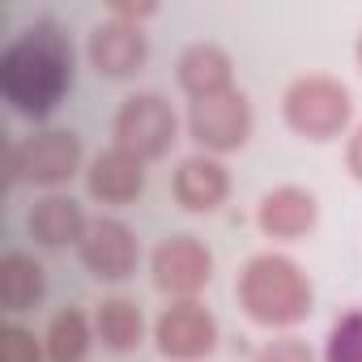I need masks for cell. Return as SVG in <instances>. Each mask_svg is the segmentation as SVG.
<instances>
[{
  "label": "cell",
  "mask_w": 362,
  "mask_h": 362,
  "mask_svg": "<svg viewBox=\"0 0 362 362\" xmlns=\"http://www.w3.org/2000/svg\"><path fill=\"white\" fill-rule=\"evenodd\" d=\"M0 362H47L43 337H35L22 324H5L0 328Z\"/></svg>",
  "instance_id": "20"
},
{
  "label": "cell",
  "mask_w": 362,
  "mask_h": 362,
  "mask_svg": "<svg viewBox=\"0 0 362 362\" xmlns=\"http://www.w3.org/2000/svg\"><path fill=\"white\" fill-rule=\"evenodd\" d=\"M153 345L166 362H205L218 349V315L201 298H170L153 320Z\"/></svg>",
  "instance_id": "6"
},
{
  "label": "cell",
  "mask_w": 362,
  "mask_h": 362,
  "mask_svg": "<svg viewBox=\"0 0 362 362\" xmlns=\"http://www.w3.org/2000/svg\"><path fill=\"white\" fill-rule=\"evenodd\" d=\"M77 81V52L56 18H35L0 52V94L22 119H47Z\"/></svg>",
  "instance_id": "1"
},
{
  "label": "cell",
  "mask_w": 362,
  "mask_h": 362,
  "mask_svg": "<svg viewBox=\"0 0 362 362\" xmlns=\"http://www.w3.org/2000/svg\"><path fill=\"white\" fill-rule=\"evenodd\" d=\"M235 303L239 311L269 332L298 328L315 307V286L307 269L286 252H256L239 277H235Z\"/></svg>",
  "instance_id": "2"
},
{
  "label": "cell",
  "mask_w": 362,
  "mask_h": 362,
  "mask_svg": "<svg viewBox=\"0 0 362 362\" xmlns=\"http://www.w3.org/2000/svg\"><path fill=\"white\" fill-rule=\"evenodd\" d=\"M86 60H90V69H94L98 77H107V81H128V77H136V73L145 69V60H149V35H145V26L107 13V22H98V26L90 30Z\"/></svg>",
  "instance_id": "9"
},
{
  "label": "cell",
  "mask_w": 362,
  "mask_h": 362,
  "mask_svg": "<svg viewBox=\"0 0 362 362\" xmlns=\"http://www.w3.org/2000/svg\"><path fill=\"white\" fill-rule=\"evenodd\" d=\"M281 119L294 136L311 145H328L349 136L354 124V94L332 73H303L281 94Z\"/></svg>",
  "instance_id": "3"
},
{
  "label": "cell",
  "mask_w": 362,
  "mask_h": 362,
  "mask_svg": "<svg viewBox=\"0 0 362 362\" xmlns=\"http://www.w3.org/2000/svg\"><path fill=\"white\" fill-rule=\"evenodd\" d=\"M345 170L362 184V124H354L345 136Z\"/></svg>",
  "instance_id": "22"
},
{
  "label": "cell",
  "mask_w": 362,
  "mask_h": 362,
  "mask_svg": "<svg viewBox=\"0 0 362 362\" xmlns=\"http://www.w3.org/2000/svg\"><path fill=\"white\" fill-rule=\"evenodd\" d=\"M324 362H362V307L332 320L324 337Z\"/></svg>",
  "instance_id": "19"
},
{
  "label": "cell",
  "mask_w": 362,
  "mask_h": 362,
  "mask_svg": "<svg viewBox=\"0 0 362 362\" xmlns=\"http://www.w3.org/2000/svg\"><path fill=\"white\" fill-rule=\"evenodd\" d=\"M170 197L175 205L184 209V214H218L226 201H230V170L222 158L214 153H188V158H179L175 175H170Z\"/></svg>",
  "instance_id": "12"
},
{
  "label": "cell",
  "mask_w": 362,
  "mask_h": 362,
  "mask_svg": "<svg viewBox=\"0 0 362 362\" xmlns=\"http://www.w3.org/2000/svg\"><path fill=\"white\" fill-rule=\"evenodd\" d=\"M9 175L13 184L56 192L73 175H86V145L73 128H39L30 136L9 141Z\"/></svg>",
  "instance_id": "4"
},
{
  "label": "cell",
  "mask_w": 362,
  "mask_h": 362,
  "mask_svg": "<svg viewBox=\"0 0 362 362\" xmlns=\"http://www.w3.org/2000/svg\"><path fill=\"white\" fill-rule=\"evenodd\" d=\"M47 294V269L39 264V256L13 247L0 260V307L9 315H22V311H35Z\"/></svg>",
  "instance_id": "17"
},
{
  "label": "cell",
  "mask_w": 362,
  "mask_h": 362,
  "mask_svg": "<svg viewBox=\"0 0 362 362\" xmlns=\"http://www.w3.org/2000/svg\"><path fill=\"white\" fill-rule=\"evenodd\" d=\"M149 332H153V328L145 324L141 303L128 298V294H111V298H103L98 311H94V337H98V345L111 349V354H136Z\"/></svg>",
  "instance_id": "16"
},
{
  "label": "cell",
  "mask_w": 362,
  "mask_h": 362,
  "mask_svg": "<svg viewBox=\"0 0 362 362\" xmlns=\"http://www.w3.org/2000/svg\"><path fill=\"white\" fill-rule=\"evenodd\" d=\"M354 60H358V69H362V35H358V43H354Z\"/></svg>",
  "instance_id": "23"
},
{
  "label": "cell",
  "mask_w": 362,
  "mask_h": 362,
  "mask_svg": "<svg viewBox=\"0 0 362 362\" xmlns=\"http://www.w3.org/2000/svg\"><path fill=\"white\" fill-rule=\"evenodd\" d=\"M111 136H115L111 145L136 153L141 162H158L179 141V115L158 90H136L119 103V111L111 119Z\"/></svg>",
  "instance_id": "5"
},
{
  "label": "cell",
  "mask_w": 362,
  "mask_h": 362,
  "mask_svg": "<svg viewBox=\"0 0 362 362\" xmlns=\"http://www.w3.org/2000/svg\"><path fill=\"white\" fill-rule=\"evenodd\" d=\"M26 230L39 247L47 252H64V247H77L90 230V214L77 197L69 192H47L43 201H35L30 218H26Z\"/></svg>",
  "instance_id": "15"
},
{
  "label": "cell",
  "mask_w": 362,
  "mask_h": 362,
  "mask_svg": "<svg viewBox=\"0 0 362 362\" xmlns=\"http://www.w3.org/2000/svg\"><path fill=\"white\" fill-rule=\"evenodd\" d=\"M252 362H320V358H315V349H311L303 337H294V332H277L273 341H264V345L256 349Z\"/></svg>",
  "instance_id": "21"
},
{
  "label": "cell",
  "mask_w": 362,
  "mask_h": 362,
  "mask_svg": "<svg viewBox=\"0 0 362 362\" xmlns=\"http://www.w3.org/2000/svg\"><path fill=\"white\" fill-rule=\"evenodd\" d=\"M149 277L166 298H201L214 281V252L197 235H166L149 256Z\"/></svg>",
  "instance_id": "8"
},
{
  "label": "cell",
  "mask_w": 362,
  "mask_h": 362,
  "mask_svg": "<svg viewBox=\"0 0 362 362\" xmlns=\"http://www.w3.org/2000/svg\"><path fill=\"white\" fill-rule=\"evenodd\" d=\"M184 128H188V136L197 141L201 153L226 158V153H235L252 141L256 111H252V98L243 90H230V94H218V98H205V103H188Z\"/></svg>",
  "instance_id": "7"
},
{
  "label": "cell",
  "mask_w": 362,
  "mask_h": 362,
  "mask_svg": "<svg viewBox=\"0 0 362 362\" xmlns=\"http://www.w3.org/2000/svg\"><path fill=\"white\" fill-rule=\"evenodd\" d=\"M94 345H98V337H94V315H86L81 307H60V311L47 320V328H43L47 362H86Z\"/></svg>",
  "instance_id": "18"
},
{
  "label": "cell",
  "mask_w": 362,
  "mask_h": 362,
  "mask_svg": "<svg viewBox=\"0 0 362 362\" xmlns=\"http://www.w3.org/2000/svg\"><path fill=\"white\" fill-rule=\"evenodd\" d=\"M77 256H81L90 277L128 281L141 264V243H136V230L124 218H90V230L77 243Z\"/></svg>",
  "instance_id": "10"
},
{
  "label": "cell",
  "mask_w": 362,
  "mask_h": 362,
  "mask_svg": "<svg viewBox=\"0 0 362 362\" xmlns=\"http://www.w3.org/2000/svg\"><path fill=\"white\" fill-rule=\"evenodd\" d=\"M175 81L192 103H205V98H218V94H230L239 90L235 86V60L222 43H188L175 60Z\"/></svg>",
  "instance_id": "14"
},
{
  "label": "cell",
  "mask_w": 362,
  "mask_h": 362,
  "mask_svg": "<svg viewBox=\"0 0 362 362\" xmlns=\"http://www.w3.org/2000/svg\"><path fill=\"white\" fill-rule=\"evenodd\" d=\"M145 166L149 162H141L136 153H128L119 145L98 149L86 162V192H90V201L111 205V209H124V205L141 201V192H145Z\"/></svg>",
  "instance_id": "13"
},
{
  "label": "cell",
  "mask_w": 362,
  "mask_h": 362,
  "mask_svg": "<svg viewBox=\"0 0 362 362\" xmlns=\"http://www.w3.org/2000/svg\"><path fill=\"white\" fill-rule=\"evenodd\" d=\"M320 222V201L303 184H277L256 201V230L273 243H303Z\"/></svg>",
  "instance_id": "11"
}]
</instances>
